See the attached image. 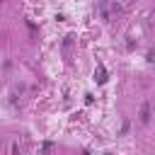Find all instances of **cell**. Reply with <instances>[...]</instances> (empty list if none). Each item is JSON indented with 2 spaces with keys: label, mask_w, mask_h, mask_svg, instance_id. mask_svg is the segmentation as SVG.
Wrapping results in <instances>:
<instances>
[{
  "label": "cell",
  "mask_w": 155,
  "mask_h": 155,
  "mask_svg": "<svg viewBox=\"0 0 155 155\" xmlns=\"http://www.w3.org/2000/svg\"><path fill=\"white\" fill-rule=\"evenodd\" d=\"M94 80L99 82V85H104L107 82V73H104V68L99 65V70H94Z\"/></svg>",
  "instance_id": "cell-2"
},
{
  "label": "cell",
  "mask_w": 155,
  "mask_h": 155,
  "mask_svg": "<svg viewBox=\"0 0 155 155\" xmlns=\"http://www.w3.org/2000/svg\"><path fill=\"white\" fill-rule=\"evenodd\" d=\"M0 2H5V0H0Z\"/></svg>",
  "instance_id": "cell-3"
},
{
  "label": "cell",
  "mask_w": 155,
  "mask_h": 155,
  "mask_svg": "<svg viewBox=\"0 0 155 155\" xmlns=\"http://www.w3.org/2000/svg\"><path fill=\"white\" fill-rule=\"evenodd\" d=\"M148 121H150V104L145 102L143 109H140V124H148Z\"/></svg>",
  "instance_id": "cell-1"
}]
</instances>
